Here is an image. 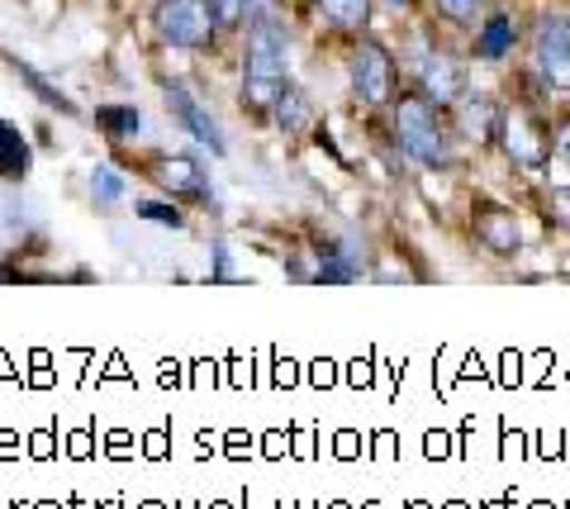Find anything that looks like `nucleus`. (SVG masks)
<instances>
[{"label":"nucleus","instance_id":"39448f33","mask_svg":"<svg viewBox=\"0 0 570 509\" xmlns=\"http://www.w3.org/2000/svg\"><path fill=\"white\" fill-rule=\"evenodd\" d=\"M532 48H538V67L551 81H570V20H566V14H551V20H542Z\"/></svg>","mask_w":570,"mask_h":509},{"label":"nucleus","instance_id":"6ab92c4d","mask_svg":"<svg viewBox=\"0 0 570 509\" xmlns=\"http://www.w3.org/2000/svg\"><path fill=\"white\" fill-rule=\"evenodd\" d=\"M209 10H214V25H219V29H238L247 0H209Z\"/></svg>","mask_w":570,"mask_h":509},{"label":"nucleus","instance_id":"6e6552de","mask_svg":"<svg viewBox=\"0 0 570 509\" xmlns=\"http://www.w3.org/2000/svg\"><path fill=\"white\" fill-rule=\"evenodd\" d=\"M475 234L485 238V248H494V253H519V243H523V234H519V219L509 215V209H480L475 215Z\"/></svg>","mask_w":570,"mask_h":509},{"label":"nucleus","instance_id":"f257e3e1","mask_svg":"<svg viewBox=\"0 0 570 509\" xmlns=\"http://www.w3.org/2000/svg\"><path fill=\"white\" fill-rule=\"evenodd\" d=\"M285 91V39L272 20H257L247 29V77H243V100L253 110H272Z\"/></svg>","mask_w":570,"mask_h":509},{"label":"nucleus","instance_id":"aec40b11","mask_svg":"<svg viewBox=\"0 0 570 509\" xmlns=\"http://www.w3.org/2000/svg\"><path fill=\"white\" fill-rule=\"evenodd\" d=\"M138 215H142V219H163V224H181V215H176L171 205H157V200H142Z\"/></svg>","mask_w":570,"mask_h":509},{"label":"nucleus","instance_id":"4be33fe9","mask_svg":"<svg viewBox=\"0 0 570 509\" xmlns=\"http://www.w3.org/2000/svg\"><path fill=\"white\" fill-rule=\"evenodd\" d=\"M557 144H561V153L570 157V129H561V134H557Z\"/></svg>","mask_w":570,"mask_h":509},{"label":"nucleus","instance_id":"5701e85b","mask_svg":"<svg viewBox=\"0 0 570 509\" xmlns=\"http://www.w3.org/2000/svg\"><path fill=\"white\" fill-rule=\"evenodd\" d=\"M390 6H404V0H390Z\"/></svg>","mask_w":570,"mask_h":509},{"label":"nucleus","instance_id":"20e7f679","mask_svg":"<svg viewBox=\"0 0 570 509\" xmlns=\"http://www.w3.org/2000/svg\"><path fill=\"white\" fill-rule=\"evenodd\" d=\"M352 91L366 105H390V96H395V62L376 39L356 43L352 52Z\"/></svg>","mask_w":570,"mask_h":509},{"label":"nucleus","instance_id":"f3484780","mask_svg":"<svg viewBox=\"0 0 570 509\" xmlns=\"http://www.w3.org/2000/svg\"><path fill=\"white\" fill-rule=\"evenodd\" d=\"M20 77H24V81H29L33 91H39V96H43L48 105H52V110H62V115H77V110H71V100H67V96L58 91V86H48V81H43L39 72H33V67H24V62H20Z\"/></svg>","mask_w":570,"mask_h":509},{"label":"nucleus","instance_id":"9d476101","mask_svg":"<svg viewBox=\"0 0 570 509\" xmlns=\"http://www.w3.org/2000/svg\"><path fill=\"white\" fill-rule=\"evenodd\" d=\"M366 10H371V0H318V14L347 33H356L366 25Z\"/></svg>","mask_w":570,"mask_h":509},{"label":"nucleus","instance_id":"4468645a","mask_svg":"<svg viewBox=\"0 0 570 509\" xmlns=\"http://www.w3.org/2000/svg\"><path fill=\"white\" fill-rule=\"evenodd\" d=\"M272 110H276V119H281L285 129H299V125H305V110H309V105H305V96H299V91H291V86H285Z\"/></svg>","mask_w":570,"mask_h":509},{"label":"nucleus","instance_id":"7ed1b4c3","mask_svg":"<svg viewBox=\"0 0 570 509\" xmlns=\"http://www.w3.org/2000/svg\"><path fill=\"white\" fill-rule=\"evenodd\" d=\"M153 25L163 33V43L171 48H205L214 39V10L209 0H157Z\"/></svg>","mask_w":570,"mask_h":509},{"label":"nucleus","instance_id":"2eb2a0df","mask_svg":"<svg viewBox=\"0 0 570 509\" xmlns=\"http://www.w3.org/2000/svg\"><path fill=\"white\" fill-rule=\"evenodd\" d=\"M100 125H105V134L129 138V134H138V110H129V105H110V110H100Z\"/></svg>","mask_w":570,"mask_h":509},{"label":"nucleus","instance_id":"412c9836","mask_svg":"<svg viewBox=\"0 0 570 509\" xmlns=\"http://www.w3.org/2000/svg\"><path fill=\"white\" fill-rule=\"evenodd\" d=\"M551 209H557V215H561V219L570 224V190H561V196H557V200H551Z\"/></svg>","mask_w":570,"mask_h":509},{"label":"nucleus","instance_id":"a211bd4d","mask_svg":"<svg viewBox=\"0 0 570 509\" xmlns=\"http://www.w3.org/2000/svg\"><path fill=\"white\" fill-rule=\"evenodd\" d=\"M433 6H438V14H448L452 25H471L485 0H433Z\"/></svg>","mask_w":570,"mask_h":509},{"label":"nucleus","instance_id":"423d86ee","mask_svg":"<svg viewBox=\"0 0 570 509\" xmlns=\"http://www.w3.org/2000/svg\"><path fill=\"white\" fill-rule=\"evenodd\" d=\"M419 86H423L428 105H452L461 91H466V72H461V62L448 58V52H433L419 72Z\"/></svg>","mask_w":570,"mask_h":509},{"label":"nucleus","instance_id":"9b49d317","mask_svg":"<svg viewBox=\"0 0 570 509\" xmlns=\"http://www.w3.org/2000/svg\"><path fill=\"white\" fill-rule=\"evenodd\" d=\"M163 182L167 190H186V196H205V177H200V163H190V157H167L163 163Z\"/></svg>","mask_w":570,"mask_h":509},{"label":"nucleus","instance_id":"f8f14e48","mask_svg":"<svg viewBox=\"0 0 570 509\" xmlns=\"http://www.w3.org/2000/svg\"><path fill=\"white\" fill-rule=\"evenodd\" d=\"M509 48H513V20H509V14H494V20L485 25V33H480L475 52H480V58H504Z\"/></svg>","mask_w":570,"mask_h":509},{"label":"nucleus","instance_id":"ddd939ff","mask_svg":"<svg viewBox=\"0 0 570 509\" xmlns=\"http://www.w3.org/2000/svg\"><path fill=\"white\" fill-rule=\"evenodd\" d=\"M509 153L519 157V163H528V167H538V163H542V144L528 134L523 119H513V125H509Z\"/></svg>","mask_w":570,"mask_h":509},{"label":"nucleus","instance_id":"0eeeda50","mask_svg":"<svg viewBox=\"0 0 570 509\" xmlns=\"http://www.w3.org/2000/svg\"><path fill=\"white\" fill-rule=\"evenodd\" d=\"M167 105H171V115L181 119V125L200 138V144H209V153H224V134H219V125H214V119L200 110V105H195V96L186 91V86H167Z\"/></svg>","mask_w":570,"mask_h":509},{"label":"nucleus","instance_id":"dca6fc26","mask_svg":"<svg viewBox=\"0 0 570 509\" xmlns=\"http://www.w3.org/2000/svg\"><path fill=\"white\" fill-rule=\"evenodd\" d=\"M91 186H96V205H100V209H110V205L124 196V177H119L115 167H96Z\"/></svg>","mask_w":570,"mask_h":509},{"label":"nucleus","instance_id":"f03ea898","mask_svg":"<svg viewBox=\"0 0 570 509\" xmlns=\"http://www.w3.org/2000/svg\"><path fill=\"white\" fill-rule=\"evenodd\" d=\"M395 134H400V148L414 157V163H423V167L452 163V148H448V134L438 125V110L423 96H404L395 105Z\"/></svg>","mask_w":570,"mask_h":509},{"label":"nucleus","instance_id":"1a4fd4ad","mask_svg":"<svg viewBox=\"0 0 570 509\" xmlns=\"http://www.w3.org/2000/svg\"><path fill=\"white\" fill-rule=\"evenodd\" d=\"M24 172H29V144H24V134L0 119V177L20 182Z\"/></svg>","mask_w":570,"mask_h":509}]
</instances>
